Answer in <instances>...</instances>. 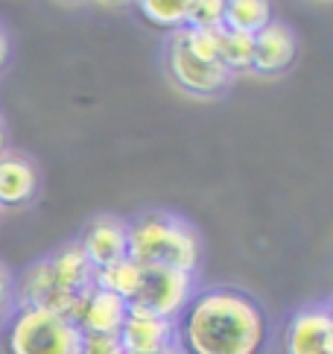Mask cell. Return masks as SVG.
<instances>
[{"mask_svg":"<svg viewBox=\"0 0 333 354\" xmlns=\"http://www.w3.org/2000/svg\"><path fill=\"white\" fill-rule=\"evenodd\" d=\"M12 301H15V275L0 261V319L12 310Z\"/></svg>","mask_w":333,"mask_h":354,"instance_id":"cell-21","label":"cell"},{"mask_svg":"<svg viewBox=\"0 0 333 354\" xmlns=\"http://www.w3.org/2000/svg\"><path fill=\"white\" fill-rule=\"evenodd\" d=\"M76 243L82 246L94 272L106 270L126 258V220L114 217V214H97L82 225V232L76 234Z\"/></svg>","mask_w":333,"mask_h":354,"instance_id":"cell-11","label":"cell"},{"mask_svg":"<svg viewBox=\"0 0 333 354\" xmlns=\"http://www.w3.org/2000/svg\"><path fill=\"white\" fill-rule=\"evenodd\" d=\"M47 261H50V267H53L59 284L65 290H70V293L79 296L94 284V267H91V261L85 258L82 246L76 243V237L65 240L61 246H56L47 255Z\"/></svg>","mask_w":333,"mask_h":354,"instance_id":"cell-13","label":"cell"},{"mask_svg":"<svg viewBox=\"0 0 333 354\" xmlns=\"http://www.w3.org/2000/svg\"><path fill=\"white\" fill-rule=\"evenodd\" d=\"M120 346L129 354H155L175 346V322L129 310L120 328Z\"/></svg>","mask_w":333,"mask_h":354,"instance_id":"cell-12","label":"cell"},{"mask_svg":"<svg viewBox=\"0 0 333 354\" xmlns=\"http://www.w3.org/2000/svg\"><path fill=\"white\" fill-rule=\"evenodd\" d=\"M9 147V129H6V120H3V115H0V153Z\"/></svg>","mask_w":333,"mask_h":354,"instance_id":"cell-23","label":"cell"},{"mask_svg":"<svg viewBox=\"0 0 333 354\" xmlns=\"http://www.w3.org/2000/svg\"><path fill=\"white\" fill-rule=\"evenodd\" d=\"M272 18H275L272 3H266V0H225L222 30L258 35Z\"/></svg>","mask_w":333,"mask_h":354,"instance_id":"cell-14","label":"cell"},{"mask_svg":"<svg viewBox=\"0 0 333 354\" xmlns=\"http://www.w3.org/2000/svg\"><path fill=\"white\" fill-rule=\"evenodd\" d=\"M79 328L50 310L12 308L0 325L3 354H79Z\"/></svg>","mask_w":333,"mask_h":354,"instance_id":"cell-3","label":"cell"},{"mask_svg":"<svg viewBox=\"0 0 333 354\" xmlns=\"http://www.w3.org/2000/svg\"><path fill=\"white\" fill-rule=\"evenodd\" d=\"M126 258L137 267H166L196 275L202 237L196 225L175 211H140L126 220Z\"/></svg>","mask_w":333,"mask_h":354,"instance_id":"cell-2","label":"cell"},{"mask_svg":"<svg viewBox=\"0 0 333 354\" xmlns=\"http://www.w3.org/2000/svg\"><path fill=\"white\" fill-rule=\"evenodd\" d=\"M220 32L222 30H193V27H182V39L187 50L202 62H220ZM222 65V62H220ZM225 68V65H222Z\"/></svg>","mask_w":333,"mask_h":354,"instance_id":"cell-18","label":"cell"},{"mask_svg":"<svg viewBox=\"0 0 333 354\" xmlns=\"http://www.w3.org/2000/svg\"><path fill=\"white\" fill-rule=\"evenodd\" d=\"M266 339V310L237 287L196 290L175 319L178 354H263Z\"/></svg>","mask_w":333,"mask_h":354,"instance_id":"cell-1","label":"cell"},{"mask_svg":"<svg viewBox=\"0 0 333 354\" xmlns=\"http://www.w3.org/2000/svg\"><path fill=\"white\" fill-rule=\"evenodd\" d=\"M196 293V275L166 267H140V281L132 299L126 301L129 310L146 313L155 319L175 322L178 313L187 308V301Z\"/></svg>","mask_w":333,"mask_h":354,"instance_id":"cell-5","label":"cell"},{"mask_svg":"<svg viewBox=\"0 0 333 354\" xmlns=\"http://www.w3.org/2000/svg\"><path fill=\"white\" fill-rule=\"evenodd\" d=\"M123 354H129V351H123ZM155 354H178V348L173 346V348H164V351H155Z\"/></svg>","mask_w":333,"mask_h":354,"instance_id":"cell-24","label":"cell"},{"mask_svg":"<svg viewBox=\"0 0 333 354\" xmlns=\"http://www.w3.org/2000/svg\"><path fill=\"white\" fill-rule=\"evenodd\" d=\"M82 296V293H79ZM79 296L59 284V278L50 267L47 255L32 261L27 270L15 278V301L12 308H30V310H50L59 316H73Z\"/></svg>","mask_w":333,"mask_h":354,"instance_id":"cell-6","label":"cell"},{"mask_svg":"<svg viewBox=\"0 0 333 354\" xmlns=\"http://www.w3.org/2000/svg\"><path fill=\"white\" fill-rule=\"evenodd\" d=\"M287 354H333V313L330 301H307L296 308L284 334Z\"/></svg>","mask_w":333,"mask_h":354,"instance_id":"cell-7","label":"cell"},{"mask_svg":"<svg viewBox=\"0 0 333 354\" xmlns=\"http://www.w3.org/2000/svg\"><path fill=\"white\" fill-rule=\"evenodd\" d=\"M79 354H123L120 337H102V334H82Z\"/></svg>","mask_w":333,"mask_h":354,"instance_id":"cell-20","label":"cell"},{"mask_svg":"<svg viewBox=\"0 0 333 354\" xmlns=\"http://www.w3.org/2000/svg\"><path fill=\"white\" fill-rule=\"evenodd\" d=\"M220 62L231 77L240 73H251V62H254V35H242L222 30L220 32Z\"/></svg>","mask_w":333,"mask_h":354,"instance_id":"cell-15","label":"cell"},{"mask_svg":"<svg viewBox=\"0 0 333 354\" xmlns=\"http://www.w3.org/2000/svg\"><path fill=\"white\" fill-rule=\"evenodd\" d=\"M137 281H140V267L129 258H123L117 263H111V267L94 272V284L99 290H108V293L120 296L123 301L132 299V293L137 290Z\"/></svg>","mask_w":333,"mask_h":354,"instance_id":"cell-16","label":"cell"},{"mask_svg":"<svg viewBox=\"0 0 333 354\" xmlns=\"http://www.w3.org/2000/svg\"><path fill=\"white\" fill-rule=\"evenodd\" d=\"M164 71L178 91L193 100H216L231 88L234 77L228 73L220 62H202L187 50L182 30L170 32L164 41Z\"/></svg>","mask_w":333,"mask_h":354,"instance_id":"cell-4","label":"cell"},{"mask_svg":"<svg viewBox=\"0 0 333 354\" xmlns=\"http://www.w3.org/2000/svg\"><path fill=\"white\" fill-rule=\"evenodd\" d=\"M41 194V167L23 149L6 147L0 153V211L15 214L35 205Z\"/></svg>","mask_w":333,"mask_h":354,"instance_id":"cell-8","label":"cell"},{"mask_svg":"<svg viewBox=\"0 0 333 354\" xmlns=\"http://www.w3.org/2000/svg\"><path fill=\"white\" fill-rule=\"evenodd\" d=\"M225 0H190L187 27L193 30H222Z\"/></svg>","mask_w":333,"mask_h":354,"instance_id":"cell-19","label":"cell"},{"mask_svg":"<svg viewBox=\"0 0 333 354\" xmlns=\"http://www.w3.org/2000/svg\"><path fill=\"white\" fill-rule=\"evenodd\" d=\"M0 220H3V211H0Z\"/></svg>","mask_w":333,"mask_h":354,"instance_id":"cell-25","label":"cell"},{"mask_svg":"<svg viewBox=\"0 0 333 354\" xmlns=\"http://www.w3.org/2000/svg\"><path fill=\"white\" fill-rule=\"evenodd\" d=\"M129 316V305L108 293V290H99L97 284H91L76 301V310L70 316V322L79 328V334H102V337H117L120 328Z\"/></svg>","mask_w":333,"mask_h":354,"instance_id":"cell-10","label":"cell"},{"mask_svg":"<svg viewBox=\"0 0 333 354\" xmlns=\"http://www.w3.org/2000/svg\"><path fill=\"white\" fill-rule=\"evenodd\" d=\"M140 15H144L149 24L175 32L187 27V12H190V0H140L137 3Z\"/></svg>","mask_w":333,"mask_h":354,"instance_id":"cell-17","label":"cell"},{"mask_svg":"<svg viewBox=\"0 0 333 354\" xmlns=\"http://www.w3.org/2000/svg\"><path fill=\"white\" fill-rule=\"evenodd\" d=\"M9 56H12V39H9V30L0 24V71L9 65Z\"/></svg>","mask_w":333,"mask_h":354,"instance_id":"cell-22","label":"cell"},{"mask_svg":"<svg viewBox=\"0 0 333 354\" xmlns=\"http://www.w3.org/2000/svg\"><path fill=\"white\" fill-rule=\"evenodd\" d=\"M296 59H298V35L287 21L272 18L254 35V62H251L254 77L263 80L284 77L287 71H292Z\"/></svg>","mask_w":333,"mask_h":354,"instance_id":"cell-9","label":"cell"}]
</instances>
